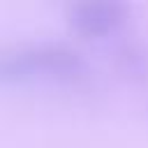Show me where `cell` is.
<instances>
[{
    "label": "cell",
    "instance_id": "obj_3",
    "mask_svg": "<svg viewBox=\"0 0 148 148\" xmlns=\"http://www.w3.org/2000/svg\"><path fill=\"white\" fill-rule=\"evenodd\" d=\"M118 60H120V67L130 76H134V79H146L148 76V53L139 44L123 46L120 53H118Z\"/></svg>",
    "mask_w": 148,
    "mask_h": 148
},
{
    "label": "cell",
    "instance_id": "obj_2",
    "mask_svg": "<svg viewBox=\"0 0 148 148\" xmlns=\"http://www.w3.org/2000/svg\"><path fill=\"white\" fill-rule=\"evenodd\" d=\"M130 7L123 2H79L69 7V25L86 39H102L127 21Z\"/></svg>",
    "mask_w": 148,
    "mask_h": 148
},
{
    "label": "cell",
    "instance_id": "obj_1",
    "mask_svg": "<svg viewBox=\"0 0 148 148\" xmlns=\"http://www.w3.org/2000/svg\"><path fill=\"white\" fill-rule=\"evenodd\" d=\"M83 56L60 42H42L0 53V81L46 79V81H76L86 74Z\"/></svg>",
    "mask_w": 148,
    "mask_h": 148
}]
</instances>
